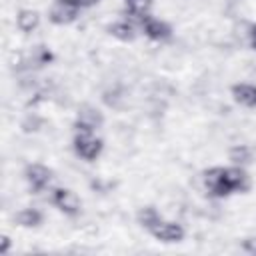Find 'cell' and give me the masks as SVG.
Instances as JSON below:
<instances>
[{
	"mask_svg": "<svg viewBox=\"0 0 256 256\" xmlns=\"http://www.w3.org/2000/svg\"><path fill=\"white\" fill-rule=\"evenodd\" d=\"M74 150L78 156L86 160H94L102 152V140L94 136V132H82L78 130L74 136Z\"/></svg>",
	"mask_w": 256,
	"mask_h": 256,
	"instance_id": "cell-1",
	"label": "cell"
},
{
	"mask_svg": "<svg viewBox=\"0 0 256 256\" xmlns=\"http://www.w3.org/2000/svg\"><path fill=\"white\" fill-rule=\"evenodd\" d=\"M244 250L248 254H254L256 256V238H246L244 240Z\"/></svg>",
	"mask_w": 256,
	"mask_h": 256,
	"instance_id": "cell-20",
	"label": "cell"
},
{
	"mask_svg": "<svg viewBox=\"0 0 256 256\" xmlns=\"http://www.w3.org/2000/svg\"><path fill=\"white\" fill-rule=\"evenodd\" d=\"M10 246V238L8 236H2V242H0V252H6Z\"/></svg>",
	"mask_w": 256,
	"mask_h": 256,
	"instance_id": "cell-21",
	"label": "cell"
},
{
	"mask_svg": "<svg viewBox=\"0 0 256 256\" xmlns=\"http://www.w3.org/2000/svg\"><path fill=\"white\" fill-rule=\"evenodd\" d=\"M142 30H144V34H146L150 40H156V42L168 40L170 34H172V30H170V26H168L166 22H162V20H158V18H152V16H148V18L144 20Z\"/></svg>",
	"mask_w": 256,
	"mask_h": 256,
	"instance_id": "cell-8",
	"label": "cell"
},
{
	"mask_svg": "<svg viewBox=\"0 0 256 256\" xmlns=\"http://www.w3.org/2000/svg\"><path fill=\"white\" fill-rule=\"evenodd\" d=\"M74 4H78V6H90V4H94V2H98V0H72Z\"/></svg>",
	"mask_w": 256,
	"mask_h": 256,
	"instance_id": "cell-23",
	"label": "cell"
},
{
	"mask_svg": "<svg viewBox=\"0 0 256 256\" xmlns=\"http://www.w3.org/2000/svg\"><path fill=\"white\" fill-rule=\"evenodd\" d=\"M124 92L120 90V88H108V90H104V94H102V100H104V104L106 106H110V108H120L122 106V102H124Z\"/></svg>",
	"mask_w": 256,
	"mask_h": 256,
	"instance_id": "cell-18",
	"label": "cell"
},
{
	"mask_svg": "<svg viewBox=\"0 0 256 256\" xmlns=\"http://www.w3.org/2000/svg\"><path fill=\"white\" fill-rule=\"evenodd\" d=\"M230 160L238 166H244V164H250L252 162V148L250 146H244V144H238L230 150Z\"/></svg>",
	"mask_w": 256,
	"mask_h": 256,
	"instance_id": "cell-16",
	"label": "cell"
},
{
	"mask_svg": "<svg viewBox=\"0 0 256 256\" xmlns=\"http://www.w3.org/2000/svg\"><path fill=\"white\" fill-rule=\"evenodd\" d=\"M42 118L38 116V114H28L26 118H24V122H22V128H24V132H36V130H40L42 128Z\"/></svg>",
	"mask_w": 256,
	"mask_h": 256,
	"instance_id": "cell-19",
	"label": "cell"
},
{
	"mask_svg": "<svg viewBox=\"0 0 256 256\" xmlns=\"http://www.w3.org/2000/svg\"><path fill=\"white\" fill-rule=\"evenodd\" d=\"M102 114L94 108V106H82L80 112H78V118H76V132L82 130V132H94L96 128H100L102 124Z\"/></svg>",
	"mask_w": 256,
	"mask_h": 256,
	"instance_id": "cell-5",
	"label": "cell"
},
{
	"mask_svg": "<svg viewBox=\"0 0 256 256\" xmlns=\"http://www.w3.org/2000/svg\"><path fill=\"white\" fill-rule=\"evenodd\" d=\"M250 44H252V48L256 50V24L250 28Z\"/></svg>",
	"mask_w": 256,
	"mask_h": 256,
	"instance_id": "cell-22",
	"label": "cell"
},
{
	"mask_svg": "<svg viewBox=\"0 0 256 256\" xmlns=\"http://www.w3.org/2000/svg\"><path fill=\"white\" fill-rule=\"evenodd\" d=\"M204 186L212 196H218V198L230 194V188H228L226 178H224V168H220V166L204 172Z\"/></svg>",
	"mask_w": 256,
	"mask_h": 256,
	"instance_id": "cell-3",
	"label": "cell"
},
{
	"mask_svg": "<svg viewBox=\"0 0 256 256\" xmlns=\"http://www.w3.org/2000/svg\"><path fill=\"white\" fill-rule=\"evenodd\" d=\"M26 180L30 182L32 190L40 192V190H44V188L50 184L52 172H50L46 166H42V164H30V166L26 168Z\"/></svg>",
	"mask_w": 256,
	"mask_h": 256,
	"instance_id": "cell-7",
	"label": "cell"
},
{
	"mask_svg": "<svg viewBox=\"0 0 256 256\" xmlns=\"http://www.w3.org/2000/svg\"><path fill=\"white\" fill-rule=\"evenodd\" d=\"M126 4H128V16L142 26L144 20L148 18V8L152 0H126Z\"/></svg>",
	"mask_w": 256,
	"mask_h": 256,
	"instance_id": "cell-12",
	"label": "cell"
},
{
	"mask_svg": "<svg viewBox=\"0 0 256 256\" xmlns=\"http://www.w3.org/2000/svg\"><path fill=\"white\" fill-rule=\"evenodd\" d=\"M160 220H162V218H160L158 210L152 208V206H146V208H142V210L138 212V222H140L144 228H148V230H152Z\"/></svg>",
	"mask_w": 256,
	"mask_h": 256,
	"instance_id": "cell-17",
	"label": "cell"
},
{
	"mask_svg": "<svg viewBox=\"0 0 256 256\" xmlns=\"http://www.w3.org/2000/svg\"><path fill=\"white\" fill-rule=\"evenodd\" d=\"M38 20L40 18H38V14L34 10H22L18 14V18H16V24H18V28L22 32H32L38 26Z\"/></svg>",
	"mask_w": 256,
	"mask_h": 256,
	"instance_id": "cell-15",
	"label": "cell"
},
{
	"mask_svg": "<svg viewBox=\"0 0 256 256\" xmlns=\"http://www.w3.org/2000/svg\"><path fill=\"white\" fill-rule=\"evenodd\" d=\"M232 96L242 106H248V108L256 106V86L254 84H236L232 88Z\"/></svg>",
	"mask_w": 256,
	"mask_h": 256,
	"instance_id": "cell-10",
	"label": "cell"
},
{
	"mask_svg": "<svg viewBox=\"0 0 256 256\" xmlns=\"http://www.w3.org/2000/svg\"><path fill=\"white\" fill-rule=\"evenodd\" d=\"M224 178H226V184H228L230 192H238V190H246L248 188V176L240 166L224 168Z\"/></svg>",
	"mask_w": 256,
	"mask_h": 256,
	"instance_id": "cell-9",
	"label": "cell"
},
{
	"mask_svg": "<svg viewBox=\"0 0 256 256\" xmlns=\"http://www.w3.org/2000/svg\"><path fill=\"white\" fill-rule=\"evenodd\" d=\"M52 202L56 204L58 210H62L64 214H78L80 212V198L76 196V192L68 190V188H56L52 194Z\"/></svg>",
	"mask_w": 256,
	"mask_h": 256,
	"instance_id": "cell-4",
	"label": "cell"
},
{
	"mask_svg": "<svg viewBox=\"0 0 256 256\" xmlns=\"http://www.w3.org/2000/svg\"><path fill=\"white\" fill-rule=\"evenodd\" d=\"M150 232L154 234V238H158L162 242H180L182 236H184V228L180 224H176V222H164V220H160Z\"/></svg>",
	"mask_w": 256,
	"mask_h": 256,
	"instance_id": "cell-6",
	"label": "cell"
},
{
	"mask_svg": "<svg viewBox=\"0 0 256 256\" xmlns=\"http://www.w3.org/2000/svg\"><path fill=\"white\" fill-rule=\"evenodd\" d=\"M16 222L24 228H32V226H38L42 222V214L36 208H24L16 214Z\"/></svg>",
	"mask_w": 256,
	"mask_h": 256,
	"instance_id": "cell-14",
	"label": "cell"
},
{
	"mask_svg": "<svg viewBox=\"0 0 256 256\" xmlns=\"http://www.w3.org/2000/svg\"><path fill=\"white\" fill-rule=\"evenodd\" d=\"M108 30H110V34H112V36H116L118 40H124V42L134 40V36H136V26H134L132 22H128V20L114 22Z\"/></svg>",
	"mask_w": 256,
	"mask_h": 256,
	"instance_id": "cell-13",
	"label": "cell"
},
{
	"mask_svg": "<svg viewBox=\"0 0 256 256\" xmlns=\"http://www.w3.org/2000/svg\"><path fill=\"white\" fill-rule=\"evenodd\" d=\"M80 12V6L74 4L72 0H56L50 8V20L54 24H70L76 20Z\"/></svg>",
	"mask_w": 256,
	"mask_h": 256,
	"instance_id": "cell-2",
	"label": "cell"
},
{
	"mask_svg": "<svg viewBox=\"0 0 256 256\" xmlns=\"http://www.w3.org/2000/svg\"><path fill=\"white\" fill-rule=\"evenodd\" d=\"M50 60H52V52H50L46 46H38V48H34V50H32V54L22 62V66H20V68H24V70L40 68V66L48 64Z\"/></svg>",
	"mask_w": 256,
	"mask_h": 256,
	"instance_id": "cell-11",
	"label": "cell"
}]
</instances>
